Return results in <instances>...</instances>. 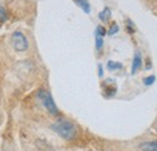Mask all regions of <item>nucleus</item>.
<instances>
[{"label":"nucleus","mask_w":157,"mask_h":151,"mask_svg":"<svg viewBox=\"0 0 157 151\" xmlns=\"http://www.w3.org/2000/svg\"><path fill=\"white\" fill-rule=\"evenodd\" d=\"M51 128L57 133L58 135H60L63 139H67V140H70L73 138H75L76 135V127L73 122L68 121V120H63L60 118L57 122H55Z\"/></svg>","instance_id":"nucleus-1"},{"label":"nucleus","mask_w":157,"mask_h":151,"mask_svg":"<svg viewBox=\"0 0 157 151\" xmlns=\"http://www.w3.org/2000/svg\"><path fill=\"white\" fill-rule=\"evenodd\" d=\"M38 98L40 99V102L42 103V105L45 106V109L53 116L59 115V110L56 105V103L53 102L52 95H50V92L45 91V90H40L38 92Z\"/></svg>","instance_id":"nucleus-2"},{"label":"nucleus","mask_w":157,"mask_h":151,"mask_svg":"<svg viewBox=\"0 0 157 151\" xmlns=\"http://www.w3.org/2000/svg\"><path fill=\"white\" fill-rule=\"evenodd\" d=\"M11 42H12V47L16 51H18V52H24L29 47V42H28L27 37L22 32H18V30L15 32V33H12V35H11Z\"/></svg>","instance_id":"nucleus-3"},{"label":"nucleus","mask_w":157,"mask_h":151,"mask_svg":"<svg viewBox=\"0 0 157 151\" xmlns=\"http://www.w3.org/2000/svg\"><path fill=\"white\" fill-rule=\"evenodd\" d=\"M141 64H143L141 55H140V52H137L134 58H133V63H132V74H133V75L141 68Z\"/></svg>","instance_id":"nucleus-4"},{"label":"nucleus","mask_w":157,"mask_h":151,"mask_svg":"<svg viewBox=\"0 0 157 151\" xmlns=\"http://www.w3.org/2000/svg\"><path fill=\"white\" fill-rule=\"evenodd\" d=\"M141 151H157V140L155 141H145L139 145Z\"/></svg>","instance_id":"nucleus-5"},{"label":"nucleus","mask_w":157,"mask_h":151,"mask_svg":"<svg viewBox=\"0 0 157 151\" xmlns=\"http://www.w3.org/2000/svg\"><path fill=\"white\" fill-rule=\"evenodd\" d=\"M78 6H80L86 14H90V11H91V5H90V2H88V0H73Z\"/></svg>","instance_id":"nucleus-6"},{"label":"nucleus","mask_w":157,"mask_h":151,"mask_svg":"<svg viewBox=\"0 0 157 151\" xmlns=\"http://www.w3.org/2000/svg\"><path fill=\"white\" fill-rule=\"evenodd\" d=\"M98 17L101 19V21H104V22L109 21L110 17H111V11H110V9H109V7H105V9L98 15Z\"/></svg>","instance_id":"nucleus-7"},{"label":"nucleus","mask_w":157,"mask_h":151,"mask_svg":"<svg viewBox=\"0 0 157 151\" xmlns=\"http://www.w3.org/2000/svg\"><path fill=\"white\" fill-rule=\"evenodd\" d=\"M122 68V64L120 62H114V60H109L108 62V69L109 70H117Z\"/></svg>","instance_id":"nucleus-8"},{"label":"nucleus","mask_w":157,"mask_h":151,"mask_svg":"<svg viewBox=\"0 0 157 151\" xmlns=\"http://www.w3.org/2000/svg\"><path fill=\"white\" fill-rule=\"evenodd\" d=\"M116 93V86H113V87H106L105 91H104V95L105 97H113V95Z\"/></svg>","instance_id":"nucleus-9"},{"label":"nucleus","mask_w":157,"mask_h":151,"mask_svg":"<svg viewBox=\"0 0 157 151\" xmlns=\"http://www.w3.org/2000/svg\"><path fill=\"white\" fill-rule=\"evenodd\" d=\"M6 19H7V11H6L5 7L0 6V23L5 22Z\"/></svg>","instance_id":"nucleus-10"},{"label":"nucleus","mask_w":157,"mask_h":151,"mask_svg":"<svg viewBox=\"0 0 157 151\" xmlns=\"http://www.w3.org/2000/svg\"><path fill=\"white\" fill-rule=\"evenodd\" d=\"M96 47L98 51H100L103 47V37H100L98 34H96Z\"/></svg>","instance_id":"nucleus-11"},{"label":"nucleus","mask_w":157,"mask_h":151,"mask_svg":"<svg viewBox=\"0 0 157 151\" xmlns=\"http://www.w3.org/2000/svg\"><path fill=\"white\" fill-rule=\"evenodd\" d=\"M117 32H118V25H117V24H116V23H113L108 33H109L110 35H114V34H116Z\"/></svg>","instance_id":"nucleus-12"},{"label":"nucleus","mask_w":157,"mask_h":151,"mask_svg":"<svg viewBox=\"0 0 157 151\" xmlns=\"http://www.w3.org/2000/svg\"><path fill=\"white\" fill-rule=\"evenodd\" d=\"M155 80H156V77L154 75L149 76V77H146L145 80H144V83L146 85V86H150V85H152L154 82H155Z\"/></svg>","instance_id":"nucleus-13"},{"label":"nucleus","mask_w":157,"mask_h":151,"mask_svg":"<svg viewBox=\"0 0 157 151\" xmlns=\"http://www.w3.org/2000/svg\"><path fill=\"white\" fill-rule=\"evenodd\" d=\"M96 34H98V35H100V37H104V35L106 34V30H105L104 27L98 25V27H97V30H96Z\"/></svg>","instance_id":"nucleus-14"},{"label":"nucleus","mask_w":157,"mask_h":151,"mask_svg":"<svg viewBox=\"0 0 157 151\" xmlns=\"http://www.w3.org/2000/svg\"><path fill=\"white\" fill-rule=\"evenodd\" d=\"M99 75L100 76L103 75V68H101V65H99Z\"/></svg>","instance_id":"nucleus-15"}]
</instances>
